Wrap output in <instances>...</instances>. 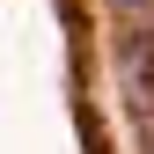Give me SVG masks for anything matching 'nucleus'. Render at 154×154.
I'll return each mask as SVG.
<instances>
[{
	"label": "nucleus",
	"instance_id": "f257e3e1",
	"mask_svg": "<svg viewBox=\"0 0 154 154\" xmlns=\"http://www.w3.org/2000/svg\"><path fill=\"white\" fill-rule=\"evenodd\" d=\"M110 8H118V15H132V22H147V15H154V0H110Z\"/></svg>",
	"mask_w": 154,
	"mask_h": 154
}]
</instances>
